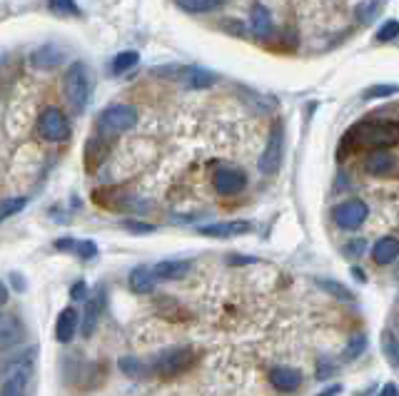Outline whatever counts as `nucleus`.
Segmentation results:
<instances>
[{"mask_svg": "<svg viewBox=\"0 0 399 396\" xmlns=\"http://www.w3.org/2000/svg\"><path fill=\"white\" fill-rule=\"evenodd\" d=\"M38 132L48 142H65L70 137V122L58 107H45L38 120Z\"/></svg>", "mask_w": 399, "mask_h": 396, "instance_id": "nucleus-6", "label": "nucleus"}, {"mask_svg": "<svg viewBox=\"0 0 399 396\" xmlns=\"http://www.w3.org/2000/svg\"><path fill=\"white\" fill-rule=\"evenodd\" d=\"M382 351L392 367H399V339L389 329L382 331Z\"/></svg>", "mask_w": 399, "mask_h": 396, "instance_id": "nucleus-24", "label": "nucleus"}, {"mask_svg": "<svg viewBox=\"0 0 399 396\" xmlns=\"http://www.w3.org/2000/svg\"><path fill=\"white\" fill-rule=\"evenodd\" d=\"M75 255H80V260H93V257L97 255L95 242H90V239H83V242H78V247H75Z\"/></svg>", "mask_w": 399, "mask_h": 396, "instance_id": "nucleus-32", "label": "nucleus"}, {"mask_svg": "<svg viewBox=\"0 0 399 396\" xmlns=\"http://www.w3.org/2000/svg\"><path fill=\"white\" fill-rule=\"evenodd\" d=\"M23 339V324L18 317H13L8 312H0V349H10Z\"/></svg>", "mask_w": 399, "mask_h": 396, "instance_id": "nucleus-9", "label": "nucleus"}, {"mask_svg": "<svg viewBox=\"0 0 399 396\" xmlns=\"http://www.w3.org/2000/svg\"><path fill=\"white\" fill-rule=\"evenodd\" d=\"M63 88H65V97L72 110H75V113H83L85 105H88V95H90V75L85 63H72V65L68 68Z\"/></svg>", "mask_w": 399, "mask_h": 396, "instance_id": "nucleus-3", "label": "nucleus"}, {"mask_svg": "<svg viewBox=\"0 0 399 396\" xmlns=\"http://www.w3.org/2000/svg\"><path fill=\"white\" fill-rule=\"evenodd\" d=\"M220 28H222V30H227V33H233L235 38H242V35H244V28L237 23V20H222Z\"/></svg>", "mask_w": 399, "mask_h": 396, "instance_id": "nucleus-33", "label": "nucleus"}, {"mask_svg": "<svg viewBox=\"0 0 399 396\" xmlns=\"http://www.w3.org/2000/svg\"><path fill=\"white\" fill-rule=\"evenodd\" d=\"M8 302V287L3 282H0V307H3V304Z\"/></svg>", "mask_w": 399, "mask_h": 396, "instance_id": "nucleus-39", "label": "nucleus"}, {"mask_svg": "<svg viewBox=\"0 0 399 396\" xmlns=\"http://www.w3.org/2000/svg\"><path fill=\"white\" fill-rule=\"evenodd\" d=\"M75 331H78V312L72 307L63 309L58 317V324H55V337H58L60 344H70Z\"/></svg>", "mask_w": 399, "mask_h": 396, "instance_id": "nucleus-14", "label": "nucleus"}, {"mask_svg": "<svg viewBox=\"0 0 399 396\" xmlns=\"http://www.w3.org/2000/svg\"><path fill=\"white\" fill-rule=\"evenodd\" d=\"M85 292H88V287H85V282H83V279H80V282L72 284L70 299H72V302H78V299H83V296H85Z\"/></svg>", "mask_w": 399, "mask_h": 396, "instance_id": "nucleus-36", "label": "nucleus"}, {"mask_svg": "<svg viewBox=\"0 0 399 396\" xmlns=\"http://www.w3.org/2000/svg\"><path fill=\"white\" fill-rule=\"evenodd\" d=\"M352 148H394L399 145V122L394 120H362L345 135Z\"/></svg>", "mask_w": 399, "mask_h": 396, "instance_id": "nucleus-1", "label": "nucleus"}, {"mask_svg": "<svg viewBox=\"0 0 399 396\" xmlns=\"http://www.w3.org/2000/svg\"><path fill=\"white\" fill-rule=\"evenodd\" d=\"M155 277L157 279H165V282H173V279H182L187 272H190V264L182 260H165V262H157L155 267Z\"/></svg>", "mask_w": 399, "mask_h": 396, "instance_id": "nucleus-18", "label": "nucleus"}, {"mask_svg": "<svg viewBox=\"0 0 399 396\" xmlns=\"http://www.w3.org/2000/svg\"><path fill=\"white\" fill-rule=\"evenodd\" d=\"M127 282H130V290L135 292V294H150L157 284L155 269H152V267H145V264L135 267L130 272V277H127Z\"/></svg>", "mask_w": 399, "mask_h": 396, "instance_id": "nucleus-13", "label": "nucleus"}, {"mask_svg": "<svg viewBox=\"0 0 399 396\" xmlns=\"http://www.w3.org/2000/svg\"><path fill=\"white\" fill-rule=\"evenodd\" d=\"M25 197H10V200L0 202V222H6L8 217H13V214H18L20 209L25 207Z\"/></svg>", "mask_w": 399, "mask_h": 396, "instance_id": "nucleus-28", "label": "nucleus"}, {"mask_svg": "<svg viewBox=\"0 0 399 396\" xmlns=\"http://www.w3.org/2000/svg\"><path fill=\"white\" fill-rule=\"evenodd\" d=\"M394 38H399V23H397V20H387V23L377 30V40H380V42H389V40H394Z\"/></svg>", "mask_w": 399, "mask_h": 396, "instance_id": "nucleus-30", "label": "nucleus"}, {"mask_svg": "<svg viewBox=\"0 0 399 396\" xmlns=\"http://www.w3.org/2000/svg\"><path fill=\"white\" fill-rule=\"evenodd\" d=\"M399 257V239L397 237H382L380 242H375L372 247V260L377 264H389Z\"/></svg>", "mask_w": 399, "mask_h": 396, "instance_id": "nucleus-17", "label": "nucleus"}, {"mask_svg": "<svg viewBox=\"0 0 399 396\" xmlns=\"http://www.w3.org/2000/svg\"><path fill=\"white\" fill-rule=\"evenodd\" d=\"M192 361H195L192 349H187V347H175V349H167L162 351L160 356H155L150 372L160 379H173V377H180L185 369H190Z\"/></svg>", "mask_w": 399, "mask_h": 396, "instance_id": "nucleus-4", "label": "nucleus"}, {"mask_svg": "<svg viewBox=\"0 0 399 396\" xmlns=\"http://www.w3.org/2000/svg\"><path fill=\"white\" fill-rule=\"evenodd\" d=\"M269 384L277 391H295L302 384V374L292 367H274L269 369Z\"/></svg>", "mask_w": 399, "mask_h": 396, "instance_id": "nucleus-12", "label": "nucleus"}, {"mask_svg": "<svg viewBox=\"0 0 399 396\" xmlns=\"http://www.w3.org/2000/svg\"><path fill=\"white\" fill-rule=\"evenodd\" d=\"M282 157H285V125L277 120L272 125V130H269L267 145H265V152L257 162V167H260L263 175H274L282 167Z\"/></svg>", "mask_w": 399, "mask_h": 396, "instance_id": "nucleus-5", "label": "nucleus"}, {"mask_svg": "<svg viewBox=\"0 0 399 396\" xmlns=\"http://www.w3.org/2000/svg\"><path fill=\"white\" fill-rule=\"evenodd\" d=\"M102 302H105V294H102V290H97L95 294L85 302V314H83V322H80V331H83V337H93V331H95L97 322H100Z\"/></svg>", "mask_w": 399, "mask_h": 396, "instance_id": "nucleus-10", "label": "nucleus"}, {"mask_svg": "<svg viewBox=\"0 0 399 396\" xmlns=\"http://www.w3.org/2000/svg\"><path fill=\"white\" fill-rule=\"evenodd\" d=\"M367 214H370V207L362 200H347L332 209V219L342 230H357L367 219Z\"/></svg>", "mask_w": 399, "mask_h": 396, "instance_id": "nucleus-7", "label": "nucleus"}, {"mask_svg": "<svg viewBox=\"0 0 399 396\" xmlns=\"http://www.w3.org/2000/svg\"><path fill=\"white\" fill-rule=\"evenodd\" d=\"M364 167H367V172H370V175L384 177V175L394 172V167H397V160H394V155H389L387 150H375V152L367 157Z\"/></svg>", "mask_w": 399, "mask_h": 396, "instance_id": "nucleus-15", "label": "nucleus"}, {"mask_svg": "<svg viewBox=\"0 0 399 396\" xmlns=\"http://www.w3.org/2000/svg\"><path fill=\"white\" fill-rule=\"evenodd\" d=\"M137 125V110L132 105H110L97 118V130L105 137L123 135Z\"/></svg>", "mask_w": 399, "mask_h": 396, "instance_id": "nucleus-2", "label": "nucleus"}, {"mask_svg": "<svg viewBox=\"0 0 399 396\" xmlns=\"http://www.w3.org/2000/svg\"><path fill=\"white\" fill-rule=\"evenodd\" d=\"M377 396H399V389L397 384H384V389L380 391Z\"/></svg>", "mask_w": 399, "mask_h": 396, "instance_id": "nucleus-38", "label": "nucleus"}, {"mask_svg": "<svg viewBox=\"0 0 399 396\" xmlns=\"http://www.w3.org/2000/svg\"><path fill=\"white\" fill-rule=\"evenodd\" d=\"M364 347H367V339L362 337V334H357V337H352L350 344L345 347V351H342V359H357L359 354L364 351Z\"/></svg>", "mask_w": 399, "mask_h": 396, "instance_id": "nucleus-29", "label": "nucleus"}, {"mask_svg": "<svg viewBox=\"0 0 399 396\" xmlns=\"http://www.w3.org/2000/svg\"><path fill=\"white\" fill-rule=\"evenodd\" d=\"M227 0H178V6L185 13H192V15H200V13H212L220 6H225Z\"/></svg>", "mask_w": 399, "mask_h": 396, "instance_id": "nucleus-22", "label": "nucleus"}, {"mask_svg": "<svg viewBox=\"0 0 399 396\" xmlns=\"http://www.w3.org/2000/svg\"><path fill=\"white\" fill-rule=\"evenodd\" d=\"M120 369H123V374H127V377L132 379H140V377H148V369H145L143 361L132 359V356H125V359H120Z\"/></svg>", "mask_w": 399, "mask_h": 396, "instance_id": "nucleus-27", "label": "nucleus"}, {"mask_svg": "<svg viewBox=\"0 0 399 396\" xmlns=\"http://www.w3.org/2000/svg\"><path fill=\"white\" fill-rule=\"evenodd\" d=\"M182 80L187 83V88H210L217 77H214V72L203 70V68H185Z\"/></svg>", "mask_w": 399, "mask_h": 396, "instance_id": "nucleus-21", "label": "nucleus"}, {"mask_svg": "<svg viewBox=\"0 0 399 396\" xmlns=\"http://www.w3.org/2000/svg\"><path fill=\"white\" fill-rule=\"evenodd\" d=\"M317 284H320V290H324L329 296L340 299V302H354V294H352L342 282H334V279H317Z\"/></svg>", "mask_w": 399, "mask_h": 396, "instance_id": "nucleus-23", "label": "nucleus"}, {"mask_svg": "<svg viewBox=\"0 0 399 396\" xmlns=\"http://www.w3.org/2000/svg\"><path fill=\"white\" fill-rule=\"evenodd\" d=\"M250 28L257 38H269L272 35V15L263 3H255L250 8Z\"/></svg>", "mask_w": 399, "mask_h": 396, "instance_id": "nucleus-16", "label": "nucleus"}, {"mask_svg": "<svg viewBox=\"0 0 399 396\" xmlns=\"http://www.w3.org/2000/svg\"><path fill=\"white\" fill-rule=\"evenodd\" d=\"M75 247H78V242L70 239V237H63V239L55 242V249H60V252H75Z\"/></svg>", "mask_w": 399, "mask_h": 396, "instance_id": "nucleus-34", "label": "nucleus"}, {"mask_svg": "<svg viewBox=\"0 0 399 396\" xmlns=\"http://www.w3.org/2000/svg\"><path fill=\"white\" fill-rule=\"evenodd\" d=\"M48 8L53 15H60V18H78L80 15V6L75 0H48Z\"/></svg>", "mask_w": 399, "mask_h": 396, "instance_id": "nucleus-25", "label": "nucleus"}, {"mask_svg": "<svg viewBox=\"0 0 399 396\" xmlns=\"http://www.w3.org/2000/svg\"><path fill=\"white\" fill-rule=\"evenodd\" d=\"M247 184V175L237 167H220V170L212 175V187L220 192L222 197H233L240 195Z\"/></svg>", "mask_w": 399, "mask_h": 396, "instance_id": "nucleus-8", "label": "nucleus"}, {"mask_svg": "<svg viewBox=\"0 0 399 396\" xmlns=\"http://www.w3.org/2000/svg\"><path fill=\"white\" fill-rule=\"evenodd\" d=\"M352 274H354V277H357V279H364V272H362V269H357V267L352 269Z\"/></svg>", "mask_w": 399, "mask_h": 396, "instance_id": "nucleus-41", "label": "nucleus"}, {"mask_svg": "<svg viewBox=\"0 0 399 396\" xmlns=\"http://www.w3.org/2000/svg\"><path fill=\"white\" fill-rule=\"evenodd\" d=\"M125 227H127V230H132V232H152V230H155L152 225H137V222H132V219H127Z\"/></svg>", "mask_w": 399, "mask_h": 396, "instance_id": "nucleus-37", "label": "nucleus"}, {"mask_svg": "<svg viewBox=\"0 0 399 396\" xmlns=\"http://www.w3.org/2000/svg\"><path fill=\"white\" fill-rule=\"evenodd\" d=\"M60 60H63V53H60L55 45H42L40 50H36V53H33V65L42 68V70H50V68H55Z\"/></svg>", "mask_w": 399, "mask_h": 396, "instance_id": "nucleus-19", "label": "nucleus"}, {"mask_svg": "<svg viewBox=\"0 0 399 396\" xmlns=\"http://www.w3.org/2000/svg\"><path fill=\"white\" fill-rule=\"evenodd\" d=\"M137 60H140V55L135 53V50H125V53H120L113 58V68L110 70L115 72V75H123V72H127L130 68L137 65Z\"/></svg>", "mask_w": 399, "mask_h": 396, "instance_id": "nucleus-26", "label": "nucleus"}, {"mask_svg": "<svg viewBox=\"0 0 399 396\" xmlns=\"http://www.w3.org/2000/svg\"><path fill=\"white\" fill-rule=\"evenodd\" d=\"M252 232V222H244V219H235V222H214V225L200 227V235L208 237H240Z\"/></svg>", "mask_w": 399, "mask_h": 396, "instance_id": "nucleus-11", "label": "nucleus"}, {"mask_svg": "<svg viewBox=\"0 0 399 396\" xmlns=\"http://www.w3.org/2000/svg\"><path fill=\"white\" fill-rule=\"evenodd\" d=\"M397 93V88L394 85H375V88H370L367 93H364V100H377V97H389V95Z\"/></svg>", "mask_w": 399, "mask_h": 396, "instance_id": "nucleus-31", "label": "nucleus"}, {"mask_svg": "<svg viewBox=\"0 0 399 396\" xmlns=\"http://www.w3.org/2000/svg\"><path fill=\"white\" fill-rule=\"evenodd\" d=\"M337 394H340V386H332V389L322 391V394H317V396H337Z\"/></svg>", "mask_w": 399, "mask_h": 396, "instance_id": "nucleus-40", "label": "nucleus"}, {"mask_svg": "<svg viewBox=\"0 0 399 396\" xmlns=\"http://www.w3.org/2000/svg\"><path fill=\"white\" fill-rule=\"evenodd\" d=\"M362 252H364V242H362V239H354V242L345 247V255L347 257H359Z\"/></svg>", "mask_w": 399, "mask_h": 396, "instance_id": "nucleus-35", "label": "nucleus"}, {"mask_svg": "<svg viewBox=\"0 0 399 396\" xmlns=\"http://www.w3.org/2000/svg\"><path fill=\"white\" fill-rule=\"evenodd\" d=\"M25 386H28V372H13L10 377L0 386V396H25Z\"/></svg>", "mask_w": 399, "mask_h": 396, "instance_id": "nucleus-20", "label": "nucleus"}]
</instances>
